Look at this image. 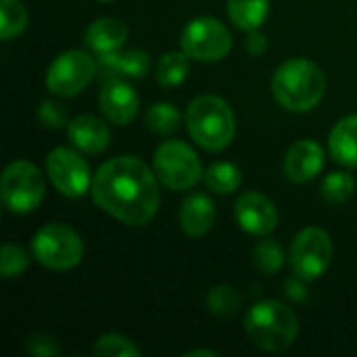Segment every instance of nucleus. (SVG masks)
I'll use <instances>...</instances> for the list:
<instances>
[{
  "label": "nucleus",
  "mask_w": 357,
  "mask_h": 357,
  "mask_svg": "<svg viewBox=\"0 0 357 357\" xmlns=\"http://www.w3.org/2000/svg\"><path fill=\"white\" fill-rule=\"evenodd\" d=\"M98 105H100L102 115L111 123L128 126L138 115L140 98H138L136 90L128 82L109 79V82H105V86H102V90L98 94Z\"/></svg>",
  "instance_id": "13"
},
{
  "label": "nucleus",
  "mask_w": 357,
  "mask_h": 357,
  "mask_svg": "<svg viewBox=\"0 0 357 357\" xmlns=\"http://www.w3.org/2000/svg\"><path fill=\"white\" fill-rule=\"evenodd\" d=\"M27 27V10L21 0H0V38L13 40Z\"/></svg>",
  "instance_id": "26"
},
{
  "label": "nucleus",
  "mask_w": 357,
  "mask_h": 357,
  "mask_svg": "<svg viewBox=\"0 0 357 357\" xmlns=\"http://www.w3.org/2000/svg\"><path fill=\"white\" fill-rule=\"evenodd\" d=\"M29 266V257L27 253L19 247V245H13V243H6L2 245L0 249V274L2 278H19Z\"/></svg>",
  "instance_id": "29"
},
{
  "label": "nucleus",
  "mask_w": 357,
  "mask_h": 357,
  "mask_svg": "<svg viewBox=\"0 0 357 357\" xmlns=\"http://www.w3.org/2000/svg\"><path fill=\"white\" fill-rule=\"evenodd\" d=\"M186 357H218L215 351H209V349H192V351H186Z\"/></svg>",
  "instance_id": "33"
},
{
  "label": "nucleus",
  "mask_w": 357,
  "mask_h": 357,
  "mask_svg": "<svg viewBox=\"0 0 357 357\" xmlns=\"http://www.w3.org/2000/svg\"><path fill=\"white\" fill-rule=\"evenodd\" d=\"M324 167V149L316 142V140H297L282 163L284 176L295 182V184H303L314 180Z\"/></svg>",
  "instance_id": "14"
},
{
  "label": "nucleus",
  "mask_w": 357,
  "mask_h": 357,
  "mask_svg": "<svg viewBox=\"0 0 357 357\" xmlns=\"http://www.w3.org/2000/svg\"><path fill=\"white\" fill-rule=\"evenodd\" d=\"M190 71V56L182 52H165L159 56L155 65V77L163 88H174L180 86Z\"/></svg>",
  "instance_id": "21"
},
{
  "label": "nucleus",
  "mask_w": 357,
  "mask_h": 357,
  "mask_svg": "<svg viewBox=\"0 0 357 357\" xmlns=\"http://www.w3.org/2000/svg\"><path fill=\"white\" fill-rule=\"evenodd\" d=\"M270 13V0H228L230 21L245 31L259 29Z\"/></svg>",
  "instance_id": "20"
},
{
  "label": "nucleus",
  "mask_w": 357,
  "mask_h": 357,
  "mask_svg": "<svg viewBox=\"0 0 357 357\" xmlns=\"http://www.w3.org/2000/svg\"><path fill=\"white\" fill-rule=\"evenodd\" d=\"M326 90L324 71L310 59H289L272 75V94L280 107L305 113L318 107Z\"/></svg>",
  "instance_id": "2"
},
{
  "label": "nucleus",
  "mask_w": 357,
  "mask_h": 357,
  "mask_svg": "<svg viewBox=\"0 0 357 357\" xmlns=\"http://www.w3.org/2000/svg\"><path fill=\"white\" fill-rule=\"evenodd\" d=\"M98 75L109 82V79H123V77H134L140 79L149 73L151 67V56L142 48H132V50H115V52H105L98 54Z\"/></svg>",
  "instance_id": "15"
},
{
  "label": "nucleus",
  "mask_w": 357,
  "mask_h": 357,
  "mask_svg": "<svg viewBox=\"0 0 357 357\" xmlns=\"http://www.w3.org/2000/svg\"><path fill=\"white\" fill-rule=\"evenodd\" d=\"M100 2H111V0H100Z\"/></svg>",
  "instance_id": "34"
},
{
  "label": "nucleus",
  "mask_w": 357,
  "mask_h": 357,
  "mask_svg": "<svg viewBox=\"0 0 357 357\" xmlns=\"http://www.w3.org/2000/svg\"><path fill=\"white\" fill-rule=\"evenodd\" d=\"M236 224L253 236H268L278 226V211L274 203L259 192H245L234 203Z\"/></svg>",
  "instance_id": "12"
},
{
  "label": "nucleus",
  "mask_w": 357,
  "mask_h": 357,
  "mask_svg": "<svg viewBox=\"0 0 357 357\" xmlns=\"http://www.w3.org/2000/svg\"><path fill=\"white\" fill-rule=\"evenodd\" d=\"M356 192V178L349 172H333L324 178L320 195L331 205L347 203Z\"/></svg>",
  "instance_id": "25"
},
{
  "label": "nucleus",
  "mask_w": 357,
  "mask_h": 357,
  "mask_svg": "<svg viewBox=\"0 0 357 357\" xmlns=\"http://www.w3.org/2000/svg\"><path fill=\"white\" fill-rule=\"evenodd\" d=\"M328 151L337 163L357 167V115H347L335 123L328 136Z\"/></svg>",
  "instance_id": "19"
},
{
  "label": "nucleus",
  "mask_w": 357,
  "mask_h": 357,
  "mask_svg": "<svg viewBox=\"0 0 357 357\" xmlns=\"http://www.w3.org/2000/svg\"><path fill=\"white\" fill-rule=\"evenodd\" d=\"M190 138L205 151L218 153L230 146L236 134V119L230 105L213 94L197 96L186 111Z\"/></svg>",
  "instance_id": "4"
},
{
  "label": "nucleus",
  "mask_w": 357,
  "mask_h": 357,
  "mask_svg": "<svg viewBox=\"0 0 357 357\" xmlns=\"http://www.w3.org/2000/svg\"><path fill=\"white\" fill-rule=\"evenodd\" d=\"M33 259L54 272L75 268L84 257V243L79 234L59 222L42 226L31 238Z\"/></svg>",
  "instance_id": "5"
},
{
  "label": "nucleus",
  "mask_w": 357,
  "mask_h": 357,
  "mask_svg": "<svg viewBox=\"0 0 357 357\" xmlns=\"http://www.w3.org/2000/svg\"><path fill=\"white\" fill-rule=\"evenodd\" d=\"M126 40H128V25L115 17H100L92 21L84 31L86 46L96 54L115 52L126 44Z\"/></svg>",
  "instance_id": "18"
},
{
  "label": "nucleus",
  "mask_w": 357,
  "mask_h": 357,
  "mask_svg": "<svg viewBox=\"0 0 357 357\" xmlns=\"http://www.w3.org/2000/svg\"><path fill=\"white\" fill-rule=\"evenodd\" d=\"M178 220L184 234L192 238L205 236L215 224V205L207 195H190L182 201Z\"/></svg>",
  "instance_id": "17"
},
{
  "label": "nucleus",
  "mask_w": 357,
  "mask_h": 357,
  "mask_svg": "<svg viewBox=\"0 0 357 357\" xmlns=\"http://www.w3.org/2000/svg\"><path fill=\"white\" fill-rule=\"evenodd\" d=\"M38 119L48 130H61L69 123L67 109L59 100H44L38 109Z\"/></svg>",
  "instance_id": "30"
},
{
  "label": "nucleus",
  "mask_w": 357,
  "mask_h": 357,
  "mask_svg": "<svg viewBox=\"0 0 357 357\" xmlns=\"http://www.w3.org/2000/svg\"><path fill=\"white\" fill-rule=\"evenodd\" d=\"M155 169L134 155L105 161L92 178V201L126 226L149 224L159 209V182Z\"/></svg>",
  "instance_id": "1"
},
{
  "label": "nucleus",
  "mask_w": 357,
  "mask_h": 357,
  "mask_svg": "<svg viewBox=\"0 0 357 357\" xmlns=\"http://www.w3.org/2000/svg\"><path fill=\"white\" fill-rule=\"evenodd\" d=\"M46 192V182L42 172L29 161H13L4 167L0 182L2 205L10 213L33 211Z\"/></svg>",
  "instance_id": "7"
},
{
  "label": "nucleus",
  "mask_w": 357,
  "mask_h": 357,
  "mask_svg": "<svg viewBox=\"0 0 357 357\" xmlns=\"http://www.w3.org/2000/svg\"><path fill=\"white\" fill-rule=\"evenodd\" d=\"M180 48L195 61L213 63L228 56L232 50V36L220 19L197 17L182 29Z\"/></svg>",
  "instance_id": "8"
},
{
  "label": "nucleus",
  "mask_w": 357,
  "mask_h": 357,
  "mask_svg": "<svg viewBox=\"0 0 357 357\" xmlns=\"http://www.w3.org/2000/svg\"><path fill=\"white\" fill-rule=\"evenodd\" d=\"M25 349L27 354L33 357H56L61 354V347L59 343L44 335V333H36V335H29L27 341H25Z\"/></svg>",
  "instance_id": "31"
},
{
  "label": "nucleus",
  "mask_w": 357,
  "mask_h": 357,
  "mask_svg": "<svg viewBox=\"0 0 357 357\" xmlns=\"http://www.w3.org/2000/svg\"><path fill=\"white\" fill-rule=\"evenodd\" d=\"M203 180H205L209 190H213L218 195H232L234 190L241 188L243 174L234 163L220 161V163H213L205 169Z\"/></svg>",
  "instance_id": "22"
},
{
  "label": "nucleus",
  "mask_w": 357,
  "mask_h": 357,
  "mask_svg": "<svg viewBox=\"0 0 357 357\" xmlns=\"http://www.w3.org/2000/svg\"><path fill=\"white\" fill-rule=\"evenodd\" d=\"M153 169L163 186L169 190H188L203 178L199 155L182 140H165L153 157Z\"/></svg>",
  "instance_id": "6"
},
{
  "label": "nucleus",
  "mask_w": 357,
  "mask_h": 357,
  "mask_svg": "<svg viewBox=\"0 0 357 357\" xmlns=\"http://www.w3.org/2000/svg\"><path fill=\"white\" fill-rule=\"evenodd\" d=\"M245 333L257 349L278 354L295 343L299 335V320L282 301L266 299L247 312Z\"/></svg>",
  "instance_id": "3"
},
{
  "label": "nucleus",
  "mask_w": 357,
  "mask_h": 357,
  "mask_svg": "<svg viewBox=\"0 0 357 357\" xmlns=\"http://www.w3.org/2000/svg\"><path fill=\"white\" fill-rule=\"evenodd\" d=\"M69 142L88 155H98L107 151L111 144V130L109 126L98 119L96 115H77L67 123Z\"/></svg>",
  "instance_id": "16"
},
{
  "label": "nucleus",
  "mask_w": 357,
  "mask_h": 357,
  "mask_svg": "<svg viewBox=\"0 0 357 357\" xmlns=\"http://www.w3.org/2000/svg\"><path fill=\"white\" fill-rule=\"evenodd\" d=\"M245 48L253 54V56H261L266 50H268V38L259 31V29H253L249 31L247 40H245Z\"/></svg>",
  "instance_id": "32"
},
{
  "label": "nucleus",
  "mask_w": 357,
  "mask_h": 357,
  "mask_svg": "<svg viewBox=\"0 0 357 357\" xmlns=\"http://www.w3.org/2000/svg\"><path fill=\"white\" fill-rule=\"evenodd\" d=\"M144 123H146V128L153 134L167 136V134H174L182 126V115H180L176 105H172V102H157V105H153L146 111Z\"/></svg>",
  "instance_id": "23"
},
{
  "label": "nucleus",
  "mask_w": 357,
  "mask_h": 357,
  "mask_svg": "<svg viewBox=\"0 0 357 357\" xmlns=\"http://www.w3.org/2000/svg\"><path fill=\"white\" fill-rule=\"evenodd\" d=\"M98 63L86 50H65L61 52L46 71V88L56 96L79 94L96 75Z\"/></svg>",
  "instance_id": "10"
},
{
  "label": "nucleus",
  "mask_w": 357,
  "mask_h": 357,
  "mask_svg": "<svg viewBox=\"0 0 357 357\" xmlns=\"http://www.w3.org/2000/svg\"><path fill=\"white\" fill-rule=\"evenodd\" d=\"M46 174L50 184L69 199H77L86 195L92 186L90 167L84 157L67 146H56L46 157Z\"/></svg>",
  "instance_id": "11"
},
{
  "label": "nucleus",
  "mask_w": 357,
  "mask_h": 357,
  "mask_svg": "<svg viewBox=\"0 0 357 357\" xmlns=\"http://www.w3.org/2000/svg\"><path fill=\"white\" fill-rule=\"evenodd\" d=\"M335 247L333 238L322 228L301 230L291 245V268L299 280H316L333 264Z\"/></svg>",
  "instance_id": "9"
},
{
  "label": "nucleus",
  "mask_w": 357,
  "mask_h": 357,
  "mask_svg": "<svg viewBox=\"0 0 357 357\" xmlns=\"http://www.w3.org/2000/svg\"><path fill=\"white\" fill-rule=\"evenodd\" d=\"M207 310L213 314V316H220V318H230L234 314L241 312L243 307V295L230 287V284H218L213 287L209 293H207Z\"/></svg>",
  "instance_id": "24"
},
{
  "label": "nucleus",
  "mask_w": 357,
  "mask_h": 357,
  "mask_svg": "<svg viewBox=\"0 0 357 357\" xmlns=\"http://www.w3.org/2000/svg\"><path fill=\"white\" fill-rule=\"evenodd\" d=\"M92 354H94V357H140L142 356L140 347H138L132 339H128V337H123V335H115V333L98 337V339H96V343H94V347H92Z\"/></svg>",
  "instance_id": "27"
},
{
  "label": "nucleus",
  "mask_w": 357,
  "mask_h": 357,
  "mask_svg": "<svg viewBox=\"0 0 357 357\" xmlns=\"http://www.w3.org/2000/svg\"><path fill=\"white\" fill-rule=\"evenodd\" d=\"M253 264L261 274L274 276L284 266V251L276 241H261L253 249Z\"/></svg>",
  "instance_id": "28"
}]
</instances>
